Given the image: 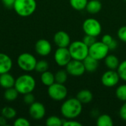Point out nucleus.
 Returning <instances> with one entry per match:
<instances>
[{
	"label": "nucleus",
	"instance_id": "obj_1",
	"mask_svg": "<svg viewBox=\"0 0 126 126\" xmlns=\"http://www.w3.org/2000/svg\"><path fill=\"white\" fill-rule=\"evenodd\" d=\"M83 110V104L77 97L66 100L61 106V113L67 120H73L79 117Z\"/></svg>",
	"mask_w": 126,
	"mask_h": 126
},
{
	"label": "nucleus",
	"instance_id": "obj_2",
	"mask_svg": "<svg viewBox=\"0 0 126 126\" xmlns=\"http://www.w3.org/2000/svg\"><path fill=\"white\" fill-rule=\"evenodd\" d=\"M36 86V82L35 78L29 75L24 74L20 75L16 79L14 87L21 94H25L30 92H32Z\"/></svg>",
	"mask_w": 126,
	"mask_h": 126
},
{
	"label": "nucleus",
	"instance_id": "obj_3",
	"mask_svg": "<svg viewBox=\"0 0 126 126\" xmlns=\"http://www.w3.org/2000/svg\"><path fill=\"white\" fill-rule=\"evenodd\" d=\"M37 2L35 0H16L13 10L21 17H28L36 10Z\"/></svg>",
	"mask_w": 126,
	"mask_h": 126
},
{
	"label": "nucleus",
	"instance_id": "obj_4",
	"mask_svg": "<svg viewBox=\"0 0 126 126\" xmlns=\"http://www.w3.org/2000/svg\"><path fill=\"white\" fill-rule=\"evenodd\" d=\"M72 59L83 61L89 55V47L83 41H75L71 42L68 47Z\"/></svg>",
	"mask_w": 126,
	"mask_h": 126
},
{
	"label": "nucleus",
	"instance_id": "obj_5",
	"mask_svg": "<svg viewBox=\"0 0 126 126\" xmlns=\"http://www.w3.org/2000/svg\"><path fill=\"white\" fill-rule=\"evenodd\" d=\"M37 60L35 57L29 52H24L18 55L17 63L18 67L24 72H32L35 70Z\"/></svg>",
	"mask_w": 126,
	"mask_h": 126
},
{
	"label": "nucleus",
	"instance_id": "obj_6",
	"mask_svg": "<svg viewBox=\"0 0 126 126\" xmlns=\"http://www.w3.org/2000/svg\"><path fill=\"white\" fill-rule=\"evenodd\" d=\"M47 92L49 97L55 101H61L65 100L68 94L67 88L64 86V84L56 82L48 86Z\"/></svg>",
	"mask_w": 126,
	"mask_h": 126
},
{
	"label": "nucleus",
	"instance_id": "obj_7",
	"mask_svg": "<svg viewBox=\"0 0 126 126\" xmlns=\"http://www.w3.org/2000/svg\"><path fill=\"white\" fill-rule=\"evenodd\" d=\"M83 30L85 34L97 37L101 34L102 26L98 20L94 18H86L82 25Z\"/></svg>",
	"mask_w": 126,
	"mask_h": 126
},
{
	"label": "nucleus",
	"instance_id": "obj_8",
	"mask_svg": "<svg viewBox=\"0 0 126 126\" xmlns=\"http://www.w3.org/2000/svg\"><path fill=\"white\" fill-rule=\"evenodd\" d=\"M109 48L106 44L102 41H96L89 47V55L98 61H101L109 55Z\"/></svg>",
	"mask_w": 126,
	"mask_h": 126
},
{
	"label": "nucleus",
	"instance_id": "obj_9",
	"mask_svg": "<svg viewBox=\"0 0 126 126\" xmlns=\"http://www.w3.org/2000/svg\"><path fill=\"white\" fill-rule=\"evenodd\" d=\"M120 80V78L117 71L112 69H108L103 74L101 77L102 84L108 88H112L116 86L118 84Z\"/></svg>",
	"mask_w": 126,
	"mask_h": 126
},
{
	"label": "nucleus",
	"instance_id": "obj_10",
	"mask_svg": "<svg viewBox=\"0 0 126 126\" xmlns=\"http://www.w3.org/2000/svg\"><path fill=\"white\" fill-rule=\"evenodd\" d=\"M65 67L67 73L74 77L82 76L86 72V69L82 61L72 59Z\"/></svg>",
	"mask_w": 126,
	"mask_h": 126
},
{
	"label": "nucleus",
	"instance_id": "obj_11",
	"mask_svg": "<svg viewBox=\"0 0 126 126\" xmlns=\"http://www.w3.org/2000/svg\"><path fill=\"white\" fill-rule=\"evenodd\" d=\"M55 63L59 66H66L72 59L68 47H58L54 54Z\"/></svg>",
	"mask_w": 126,
	"mask_h": 126
},
{
	"label": "nucleus",
	"instance_id": "obj_12",
	"mask_svg": "<svg viewBox=\"0 0 126 126\" xmlns=\"http://www.w3.org/2000/svg\"><path fill=\"white\" fill-rule=\"evenodd\" d=\"M29 114L32 119L35 120H40L43 119L46 114L45 106L40 102H34L30 106Z\"/></svg>",
	"mask_w": 126,
	"mask_h": 126
},
{
	"label": "nucleus",
	"instance_id": "obj_13",
	"mask_svg": "<svg viewBox=\"0 0 126 126\" xmlns=\"http://www.w3.org/2000/svg\"><path fill=\"white\" fill-rule=\"evenodd\" d=\"M35 50L38 55L46 57L51 53L52 45L46 39H39L35 44Z\"/></svg>",
	"mask_w": 126,
	"mask_h": 126
},
{
	"label": "nucleus",
	"instance_id": "obj_14",
	"mask_svg": "<svg viewBox=\"0 0 126 126\" xmlns=\"http://www.w3.org/2000/svg\"><path fill=\"white\" fill-rule=\"evenodd\" d=\"M54 43L58 47H68L71 44V38L69 35L63 30L58 31L53 38Z\"/></svg>",
	"mask_w": 126,
	"mask_h": 126
},
{
	"label": "nucleus",
	"instance_id": "obj_15",
	"mask_svg": "<svg viewBox=\"0 0 126 126\" xmlns=\"http://www.w3.org/2000/svg\"><path fill=\"white\" fill-rule=\"evenodd\" d=\"M13 67V61L11 58L5 54L0 52V75L9 72Z\"/></svg>",
	"mask_w": 126,
	"mask_h": 126
},
{
	"label": "nucleus",
	"instance_id": "obj_16",
	"mask_svg": "<svg viewBox=\"0 0 126 126\" xmlns=\"http://www.w3.org/2000/svg\"><path fill=\"white\" fill-rule=\"evenodd\" d=\"M16 79L9 72L0 75V86L4 89L14 87Z\"/></svg>",
	"mask_w": 126,
	"mask_h": 126
},
{
	"label": "nucleus",
	"instance_id": "obj_17",
	"mask_svg": "<svg viewBox=\"0 0 126 126\" xmlns=\"http://www.w3.org/2000/svg\"><path fill=\"white\" fill-rule=\"evenodd\" d=\"M83 62L86 69V72H88L90 73L95 72L99 66V61L92 58L90 55H88L83 61Z\"/></svg>",
	"mask_w": 126,
	"mask_h": 126
},
{
	"label": "nucleus",
	"instance_id": "obj_18",
	"mask_svg": "<svg viewBox=\"0 0 126 126\" xmlns=\"http://www.w3.org/2000/svg\"><path fill=\"white\" fill-rule=\"evenodd\" d=\"M76 97L82 104H89L93 100V94L89 89H82L78 92Z\"/></svg>",
	"mask_w": 126,
	"mask_h": 126
},
{
	"label": "nucleus",
	"instance_id": "obj_19",
	"mask_svg": "<svg viewBox=\"0 0 126 126\" xmlns=\"http://www.w3.org/2000/svg\"><path fill=\"white\" fill-rule=\"evenodd\" d=\"M103 4L100 0H90L88 1L86 10L90 14H97L101 10Z\"/></svg>",
	"mask_w": 126,
	"mask_h": 126
},
{
	"label": "nucleus",
	"instance_id": "obj_20",
	"mask_svg": "<svg viewBox=\"0 0 126 126\" xmlns=\"http://www.w3.org/2000/svg\"><path fill=\"white\" fill-rule=\"evenodd\" d=\"M104 62L108 69L112 70H117L120 63L118 58L114 55H108L104 58Z\"/></svg>",
	"mask_w": 126,
	"mask_h": 126
},
{
	"label": "nucleus",
	"instance_id": "obj_21",
	"mask_svg": "<svg viewBox=\"0 0 126 126\" xmlns=\"http://www.w3.org/2000/svg\"><path fill=\"white\" fill-rule=\"evenodd\" d=\"M41 83L46 86H49L52 84H53L55 82V75L49 72V71H46L43 73H41Z\"/></svg>",
	"mask_w": 126,
	"mask_h": 126
},
{
	"label": "nucleus",
	"instance_id": "obj_22",
	"mask_svg": "<svg viewBox=\"0 0 126 126\" xmlns=\"http://www.w3.org/2000/svg\"><path fill=\"white\" fill-rule=\"evenodd\" d=\"M97 125L98 126H112L114 122L112 118L106 114H101L97 120Z\"/></svg>",
	"mask_w": 126,
	"mask_h": 126
},
{
	"label": "nucleus",
	"instance_id": "obj_23",
	"mask_svg": "<svg viewBox=\"0 0 126 126\" xmlns=\"http://www.w3.org/2000/svg\"><path fill=\"white\" fill-rule=\"evenodd\" d=\"M18 92L15 87L6 89L4 92V98L7 101H14L18 96Z\"/></svg>",
	"mask_w": 126,
	"mask_h": 126
},
{
	"label": "nucleus",
	"instance_id": "obj_24",
	"mask_svg": "<svg viewBox=\"0 0 126 126\" xmlns=\"http://www.w3.org/2000/svg\"><path fill=\"white\" fill-rule=\"evenodd\" d=\"M89 0H69L71 7L78 11H81L86 9Z\"/></svg>",
	"mask_w": 126,
	"mask_h": 126
},
{
	"label": "nucleus",
	"instance_id": "obj_25",
	"mask_svg": "<svg viewBox=\"0 0 126 126\" xmlns=\"http://www.w3.org/2000/svg\"><path fill=\"white\" fill-rule=\"evenodd\" d=\"M1 114L3 117H4L7 120H12L16 116V111L15 109L10 106H5L4 107L1 111Z\"/></svg>",
	"mask_w": 126,
	"mask_h": 126
},
{
	"label": "nucleus",
	"instance_id": "obj_26",
	"mask_svg": "<svg viewBox=\"0 0 126 126\" xmlns=\"http://www.w3.org/2000/svg\"><path fill=\"white\" fill-rule=\"evenodd\" d=\"M68 73L66 72V70L65 69H60L58 70L55 75V82L56 83H63L64 84L68 78Z\"/></svg>",
	"mask_w": 126,
	"mask_h": 126
},
{
	"label": "nucleus",
	"instance_id": "obj_27",
	"mask_svg": "<svg viewBox=\"0 0 126 126\" xmlns=\"http://www.w3.org/2000/svg\"><path fill=\"white\" fill-rule=\"evenodd\" d=\"M116 97L117 99L123 102L126 101V84H122L119 86L115 92Z\"/></svg>",
	"mask_w": 126,
	"mask_h": 126
},
{
	"label": "nucleus",
	"instance_id": "obj_28",
	"mask_svg": "<svg viewBox=\"0 0 126 126\" xmlns=\"http://www.w3.org/2000/svg\"><path fill=\"white\" fill-rule=\"evenodd\" d=\"M63 120L57 116H50L46 120V125L47 126H63Z\"/></svg>",
	"mask_w": 126,
	"mask_h": 126
},
{
	"label": "nucleus",
	"instance_id": "obj_29",
	"mask_svg": "<svg viewBox=\"0 0 126 126\" xmlns=\"http://www.w3.org/2000/svg\"><path fill=\"white\" fill-rule=\"evenodd\" d=\"M49 69V63L46 60H40V61H37L36 65H35V70L39 73H43L46 71H47Z\"/></svg>",
	"mask_w": 126,
	"mask_h": 126
},
{
	"label": "nucleus",
	"instance_id": "obj_30",
	"mask_svg": "<svg viewBox=\"0 0 126 126\" xmlns=\"http://www.w3.org/2000/svg\"><path fill=\"white\" fill-rule=\"evenodd\" d=\"M120 79L126 82V60L122 61L117 69Z\"/></svg>",
	"mask_w": 126,
	"mask_h": 126
},
{
	"label": "nucleus",
	"instance_id": "obj_31",
	"mask_svg": "<svg viewBox=\"0 0 126 126\" xmlns=\"http://www.w3.org/2000/svg\"><path fill=\"white\" fill-rule=\"evenodd\" d=\"M97 37H94V36H92V35H85L83 38V43L87 45L89 47H91L93 44H94L96 41H97V39H96Z\"/></svg>",
	"mask_w": 126,
	"mask_h": 126
},
{
	"label": "nucleus",
	"instance_id": "obj_32",
	"mask_svg": "<svg viewBox=\"0 0 126 126\" xmlns=\"http://www.w3.org/2000/svg\"><path fill=\"white\" fill-rule=\"evenodd\" d=\"M14 126H30V123L29 120L24 117H18L15 120L13 123Z\"/></svg>",
	"mask_w": 126,
	"mask_h": 126
},
{
	"label": "nucleus",
	"instance_id": "obj_33",
	"mask_svg": "<svg viewBox=\"0 0 126 126\" xmlns=\"http://www.w3.org/2000/svg\"><path fill=\"white\" fill-rule=\"evenodd\" d=\"M23 100L25 103V104L30 106L35 101V96L32 94V92H30V93L24 94Z\"/></svg>",
	"mask_w": 126,
	"mask_h": 126
},
{
	"label": "nucleus",
	"instance_id": "obj_34",
	"mask_svg": "<svg viewBox=\"0 0 126 126\" xmlns=\"http://www.w3.org/2000/svg\"><path fill=\"white\" fill-rule=\"evenodd\" d=\"M117 37L120 41L126 43V25L119 28L117 31Z\"/></svg>",
	"mask_w": 126,
	"mask_h": 126
},
{
	"label": "nucleus",
	"instance_id": "obj_35",
	"mask_svg": "<svg viewBox=\"0 0 126 126\" xmlns=\"http://www.w3.org/2000/svg\"><path fill=\"white\" fill-rule=\"evenodd\" d=\"M63 126H82V124L77 121L73 120H63Z\"/></svg>",
	"mask_w": 126,
	"mask_h": 126
},
{
	"label": "nucleus",
	"instance_id": "obj_36",
	"mask_svg": "<svg viewBox=\"0 0 126 126\" xmlns=\"http://www.w3.org/2000/svg\"><path fill=\"white\" fill-rule=\"evenodd\" d=\"M119 114H120V118L126 122V101L124 102V103L122 105L119 111Z\"/></svg>",
	"mask_w": 126,
	"mask_h": 126
},
{
	"label": "nucleus",
	"instance_id": "obj_37",
	"mask_svg": "<svg viewBox=\"0 0 126 126\" xmlns=\"http://www.w3.org/2000/svg\"><path fill=\"white\" fill-rule=\"evenodd\" d=\"M114 40L113 37L111 35H109V34H106L103 36L102 39H101V41L103 43H104L105 44H106L107 46H109L111 42L112 41Z\"/></svg>",
	"mask_w": 126,
	"mask_h": 126
},
{
	"label": "nucleus",
	"instance_id": "obj_38",
	"mask_svg": "<svg viewBox=\"0 0 126 126\" xmlns=\"http://www.w3.org/2000/svg\"><path fill=\"white\" fill-rule=\"evenodd\" d=\"M3 5L7 9H13V6L16 0H1Z\"/></svg>",
	"mask_w": 126,
	"mask_h": 126
},
{
	"label": "nucleus",
	"instance_id": "obj_39",
	"mask_svg": "<svg viewBox=\"0 0 126 126\" xmlns=\"http://www.w3.org/2000/svg\"><path fill=\"white\" fill-rule=\"evenodd\" d=\"M108 47L109 48V50H115L117 47V41L116 40H113Z\"/></svg>",
	"mask_w": 126,
	"mask_h": 126
},
{
	"label": "nucleus",
	"instance_id": "obj_40",
	"mask_svg": "<svg viewBox=\"0 0 126 126\" xmlns=\"http://www.w3.org/2000/svg\"><path fill=\"white\" fill-rule=\"evenodd\" d=\"M7 126V119L2 115L0 116V126Z\"/></svg>",
	"mask_w": 126,
	"mask_h": 126
},
{
	"label": "nucleus",
	"instance_id": "obj_41",
	"mask_svg": "<svg viewBox=\"0 0 126 126\" xmlns=\"http://www.w3.org/2000/svg\"><path fill=\"white\" fill-rule=\"evenodd\" d=\"M123 1H126V0H123Z\"/></svg>",
	"mask_w": 126,
	"mask_h": 126
},
{
	"label": "nucleus",
	"instance_id": "obj_42",
	"mask_svg": "<svg viewBox=\"0 0 126 126\" xmlns=\"http://www.w3.org/2000/svg\"><path fill=\"white\" fill-rule=\"evenodd\" d=\"M100 1H101V0H100Z\"/></svg>",
	"mask_w": 126,
	"mask_h": 126
}]
</instances>
